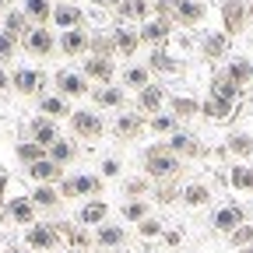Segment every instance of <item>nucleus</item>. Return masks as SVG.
<instances>
[{
	"mask_svg": "<svg viewBox=\"0 0 253 253\" xmlns=\"http://www.w3.org/2000/svg\"><path fill=\"white\" fill-rule=\"evenodd\" d=\"M7 4H11V0H0V11H4V7H7ZM7 11H11V7H7Z\"/></svg>",
	"mask_w": 253,
	"mask_h": 253,
	"instance_id": "bf43d9fd",
	"label": "nucleus"
},
{
	"mask_svg": "<svg viewBox=\"0 0 253 253\" xmlns=\"http://www.w3.org/2000/svg\"><path fill=\"white\" fill-rule=\"evenodd\" d=\"M60 53L63 56H88V46H91V32L84 28H71V32H60Z\"/></svg>",
	"mask_w": 253,
	"mask_h": 253,
	"instance_id": "ddd939ff",
	"label": "nucleus"
},
{
	"mask_svg": "<svg viewBox=\"0 0 253 253\" xmlns=\"http://www.w3.org/2000/svg\"><path fill=\"white\" fill-rule=\"evenodd\" d=\"M243 28H246V4L243 0H225V4H221V32L232 39Z\"/></svg>",
	"mask_w": 253,
	"mask_h": 253,
	"instance_id": "f8f14e48",
	"label": "nucleus"
},
{
	"mask_svg": "<svg viewBox=\"0 0 253 253\" xmlns=\"http://www.w3.org/2000/svg\"><path fill=\"white\" fill-rule=\"evenodd\" d=\"M144 176L151 179V183H172V179H179V172H183V158H176L169 148H166V141L162 144H151V148H144Z\"/></svg>",
	"mask_w": 253,
	"mask_h": 253,
	"instance_id": "f257e3e1",
	"label": "nucleus"
},
{
	"mask_svg": "<svg viewBox=\"0 0 253 253\" xmlns=\"http://www.w3.org/2000/svg\"><path fill=\"white\" fill-rule=\"evenodd\" d=\"M166 148L176 155V158H204L208 148L201 144L197 134H190V130H176L172 137H166Z\"/></svg>",
	"mask_w": 253,
	"mask_h": 253,
	"instance_id": "423d86ee",
	"label": "nucleus"
},
{
	"mask_svg": "<svg viewBox=\"0 0 253 253\" xmlns=\"http://www.w3.org/2000/svg\"><path fill=\"white\" fill-rule=\"evenodd\" d=\"M151 190H155L151 179H148V176H137V179H126V183H123V197H126V201H141L144 194H151Z\"/></svg>",
	"mask_w": 253,
	"mask_h": 253,
	"instance_id": "de8ad7c7",
	"label": "nucleus"
},
{
	"mask_svg": "<svg viewBox=\"0 0 253 253\" xmlns=\"http://www.w3.org/2000/svg\"><path fill=\"white\" fill-rule=\"evenodd\" d=\"M134 232H137L141 239H162V236H166V225H162V218H158V214H148L144 221H137V225H134Z\"/></svg>",
	"mask_w": 253,
	"mask_h": 253,
	"instance_id": "a18cd8bd",
	"label": "nucleus"
},
{
	"mask_svg": "<svg viewBox=\"0 0 253 253\" xmlns=\"http://www.w3.org/2000/svg\"><path fill=\"white\" fill-rule=\"evenodd\" d=\"M53 84H56V95H63V99H81V95H91V81L81 71H71V67L56 71Z\"/></svg>",
	"mask_w": 253,
	"mask_h": 253,
	"instance_id": "20e7f679",
	"label": "nucleus"
},
{
	"mask_svg": "<svg viewBox=\"0 0 253 253\" xmlns=\"http://www.w3.org/2000/svg\"><path fill=\"white\" fill-rule=\"evenodd\" d=\"M28 134H32V141H36V144H42V148L49 151V144H53V141H60V126H56V120L36 116V120L28 123Z\"/></svg>",
	"mask_w": 253,
	"mask_h": 253,
	"instance_id": "412c9836",
	"label": "nucleus"
},
{
	"mask_svg": "<svg viewBox=\"0 0 253 253\" xmlns=\"http://www.w3.org/2000/svg\"><path fill=\"white\" fill-rule=\"evenodd\" d=\"M60 197L63 201H91V197H99L102 194V176H91V172H71V176H63L60 179Z\"/></svg>",
	"mask_w": 253,
	"mask_h": 253,
	"instance_id": "f03ea898",
	"label": "nucleus"
},
{
	"mask_svg": "<svg viewBox=\"0 0 253 253\" xmlns=\"http://www.w3.org/2000/svg\"><path fill=\"white\" fill-rule=\"evenodd\" d=\"M56 4H67V0H56Z\"/></svg>",
	"mask_w": 253,
	"mask_h": 253,
	"instance_id": "69168bd1",
	"label": "nucleus"
},
{
	"mask_svg": "<svg viewBox=\"0 0 253 253\" xmlns=\"http://www.w3.org/2000/svg\"><path fill=\"white\" fill-rule=\"evenodd\" d=\"M120 81H123V88H134V91L148 88V84H151L148 63H130V67H123V71H120Z\"/></svg>",
	"mask_w": 253,
	"mask_h": 253,
	"instance_id": "cd10ccee",
	"label": "nucleus"
},
{
	"mask_svg": "<svg viewBox=\"0 0 253 253\" xmlns=\"http://www.w3.org/2000/svg\"><path fill=\"white\" fill-rule=\"evenodd\" d=\"M42 71H32V67H18L14 74H11V84H14V91H21V95H39V88H42Z\"/></svg>",
	"mask_w": 253,
	"mask_h": 253,
	"instance_id": "393cba45",
	"label": "nucleus"
},
{
	"mask_svg": "<svg viewBox=\"0 0 253 253\" xmlns=\"http://www.w3.org/2000/svg\"><path fill=\"white\" fill-rule=\"evenodd\" d=\"M179 201H183L186 208H204V204L211 201V186H208V183H186V186L179 190Z\"/></svg>",
	"mask_w": 253,
	"mask_h": 253,
	"instance_id": "f704fd0d",
	"label": "nucleus"
},
{
	"mask_svg": "<svg viewBox=\"0 0 253 253\" xmlns=\"http://www.w3.org/2000/svg\"><path fill=\"white\" fill-rule=\"evenodd\" d=\"M67 253H84V250H67Z\"/></svg>",
	"mask_w": 253,
	"mask_h": 253,
	"instance_id": "e2e57ef3",
	"label": "nucleus"
},
{
	"mask_svg": "<svg viewBox=\"0 0 253 253\" xmlns=\"http://www.w3.org/2000/svg\"><path fill=\"white\" fill-rule=\"evenodd\" d=\"M225 151L236 155V158H250V155H253V137H250L246 130H232L229 141H225Z\"/></svg>",
	"mask_w": 253,
	"mask_h": 253,
	"instance_id": "ea45409f",
	"label": "nucleus"
},
{
	"mask_svg": "<svg viewBox=\"0 0 253 253\" xmlns=\"http://www.w3.org/2000/svg\"><path fill=\"white\" fill-rule=\"evenodd\" d=\"M14 155H18V162H25V166H36V162H42V158L49 155L42 144H36V141H25V144H18L14 148Z\"/></svg>",
	"mask_w": 253,
	"mask_h": 253,
	"instance_id": "c03bdc74",
	"label": "nucleus"
},
{
	"mask_svg": "<svg viewBox=\"0 0 253 253\" xmlns=\"http://www.w3.org/2000/svg\"><path fill=\"white\" fill-rule=\"evenodd\" d=\"M201 56L204 60H225L229 56V36H225V32H204Z\"/></svg>",
	"mask_w": 253,
	"mask_h": 253,
	"instance_id": "b1692460",
	"label": "nucleus"
},
{
	"mask_svg": "<svg viewBox=\"0 0 253 253\" xmlns=\"http://www.w3.org/2000/svg\"><path fill=\"white\" fill-rule=\"evenodd\" d=\"M169 102V95H166V84H158V81H151L148 88H141L137 91V113L141 116H158V113H162V106Z\"/></svg>",
	"mask_w": 253,
	"mask_h": 253,
	"instance_id": "0eeeda50",
	"label": "nucleus"
},
{
	"mask_svg": "<svg viewBox=\"0 0 253 253\" xmlns=\"http://www.w3.org/2000/svg\"><path fill=\"white\" fill-rule=\"evenodd\" d=\"M56 232H60V239L71 243V250H84V253H88V246L95 243V236H91L88 229H78V225H71V221H60Z\"/></svg>",
	"mask_w": 253,
	"mask_h": 253,
	"instance_id": "bb28decb",
	"label": "nucleus"
},
{
	"mask_svg": "<svg viewBox=\"0 0 253 253\" xmlns=\"http://www.w3.org/2000/svg\"><path fill=\"white\" fill-rule=\"evenodd\" d=\"M4 32H11L14 39H25L28 32H32L28 14H25V11H7V14H4Z\"/></svg>",
	"mask_w": 253,
	"mask_h": 253,
	"instance_id": "37998d69",
	"label": "nucleus"
},
{
	"mask_svg": "<svg viewBox=\"0 0 253 253\" xmlns=\"http://www.w3.org/2000/svg\"><path fill=\"white\" fill-rule=\"evenodd\" d=\"M144 130H148V120H144L141 113H123V116H116V123H113V134H116L120 141H137Z\"/></svg>",
	"mask_w": 253,
	"mask_h": 253,
	"instance_id": "4468645a",
	"label": "nucleus"
},
{
	"mask_svg": "<svg viewBox=\"0 0 253 253\" xmlns=\"http://www.w3.org/2000/svg\"><path fill=\"white\" fill-rule=\"evenodd\" d=\"M229 246H232V250H246V246H253V221L239 225V229L229 236Z\"/></svg>",
	"mask_w": 253,
	"mask_h": 253,
	"instance_id": "09e8293b",
	"label": "nucleus"
},
{
	"mask_svg": "<svg viewBox=\"0 0 253 253\" xmlns=\"http://www.w3.org/2000/svg\"><path fill=\"white\" fill-rule=\"evenodd\" d=\"M120 214H123V221H144L148 214H151V204L148 201H123V208H120Z\"/></svg>",
	"mask_w": 253,
	"mask_h": 253,
	"instance_id": "49530a36",
	"label": "nucleus"
},
{
	"mask_svg": "<svg viewBox=\"0 0 253 253\" xmlns=\"http://www.w3.org/2000/svg\"><path fill=\"white\" fill-rule=\"evenodd\" d=\"M106 179H113V176H120V158H102V169H99Z\"/></svg>",
	"mask_w": 253,
	"mask_h": 253,
	"instance_id": "603ef678",
	"label": "nucleus"
},
{
	"mask_svg": "<svg viewBox=\"0 0 253 253\" xmlns=\"http://www.w3.org/2000/svg\"><path fill=\"white\" fill-rule=\"evenodd\" d=\"M81 74H84L88 81H95V84H113V78H116V63H113L109 56H84Z\"/></svg>",
	"mask_w": 253,
	"mask_h": 253,
	"instance_id": "9d476101",
	"label": "nucleus"
},
{
	"mask_svg": "<svg viewBox=\"0 0 253 253\" xmlns=\"http://www.w3.org/2000/svg\"><path fill=\"white\" fill-rule=\"evenodd\" d=\"M116 253H130V250H116Z\"/></svg>",
	"mask_w": 253,
	"mask_h": 253,
	"instance_id": "0e129e2a",
	"label": "nucleus"
},
{
	"mask_svg": "<svg viewBox=\"0 0 253 253\" xmlns=\"http://www.w3.org/2000/svg\"><path fill=\"white\" fill-rule=\"evenodd\" d=\"M120 21H148L151 18V0H123L116 7Z\"/></svg>",
	"mask_w": 253,
	"mask_h": 253,
	"instance_id": "2f4dec72",
	"label": "nucleus"
},
{
	"mask_svg": "<svg viewBox=\"0 0 253 253\" xmlns=\"http://www.w3.org/2000/svg\"><path fill=\"white\" fill-rule=\"evenodd\" d=\"M32 204H36L39 211H56L63 204V197H60L56 186H36L32 190Z\"/></svg>",
	"mask_w": 253,
	"mask_h": 253,
	"instance_id": "e433bc0d",
	"label": "nucleus"
},
{
	"mask_svg": "<svg viewBox=\"0 0 253 253\" xmlns=\"http://www.w3.org/2000/svg\"><path fill=\"white\" fill-rule=\"evenodd\" d=\"M21 11L28 14V21H36V25H49L53 21V4L49 0H25Z\"/></svg>",
	"mask_w": 253,
	"mask_h": 253,
	"instance_id": "79ce46f5",
	"label": "nucleus"
},
{
	"mask_svg": "<svg viewBox=\"0 0 253 253\" xmlns=\"http://www.w3.org/2000/svg\"><path fill=\"white\" fill-rule=\"evenodd\" d=\"M201 116L211 120V123H229L236 116V102H225V99H214V95H208V99L201 102Z\"/></svg>",
	"mask_w": 253,
	"mask_h": 253,
	"instance_id": "6ab92c4d",
	"label": "nucleus"
},
{
	"mask_svg": "<svg viewBox=\"0 0 253 253\" xmlns=\"http://www.w3.org/2000/svg\"><path fill=\"white\" fill-rule=\"evenodd\" d=\"M204 18H208V4H201V0H172V25L194 28Z\"/></svg>",
	"mask_w": 253,
	"mask_h": 253,
	"instance_id": "1a4fd4ad",
	"label": "nucleus"
},
{
	"mask_svg": "<svg viewBox=\"0 0 253 253\" xmlns=\"http://www.w3.org/2000/svg\"><path fill=\"white\" fill-rule=\"evenodd\" d=\"M91 4H99V7H109V11H116L123 0H91Z\"/></svg>",
	"mask_w": 253,
	"mask_h": 253,
	"instance_id": "5fc2aeb1",
	"label": "nucleus"
},
{
	"mask_svg": "<svg viewBox=\"0 0 253 253\" xmlns=\"http://www.w3.org/2000/svg\"><path fill=\"white\" fill-rule=\"evenodd\" d=\"M53 25L71 32V28H84V11L78 4H56L53 7Z\"/></svg>",
	"mask_w": 253,
	"mask_h": 253,
	"instance_id": "5701e85b",
	"label": "nucleus"
},
{
	"mask_svg": "<svg viewBox=\"0 0 253 253\" xmlns=\"http://www.w3.org/2000/svg\"><path fill=\"white\" fill-rule=\"evenodd\" d=\"M14 49H18V39L11 36V32L0 28V60H11V56H14Z\"/></svg>",
	"mask_w": 253,
	"mask_h": 253,
	"instance_id": "8fccbe9b",
	"label": "nucleus"
},
{
	"mask_svg": "<svg viewBox=\"0 0 253 253\" xmlns=\"http://www.w3.org/2000/svg\"><path fill=\"white\" fill-rule=\"evenodd\" d=\"M91 102L99 109H123L126 106V88L123 84H99V88H91Z\"/></svg>",
	"mask_w": 253,
	"mask_h": 253,
	"instance_id": "2eb2a0df",
	"label": "nucleus"
},
{
	"mask_svg": "<svg viewBox=\"0 0 253 253\" xmlns=\"http://www.w3.org/2000/svg\"><path fill=\"white\" fill-rule=\"evenodd\" d=\"M236 253H253V246H246V250H236Z\"/></svg>",
	"mask_w": 253,
	"mask_h": 253,
	"instance_id": "052dcab7",
	"label": "nucleus"
},
{
	"mask_svg": "<svg viewBox=\"0 0 253 253\" xmlns=\"http://www.w3.org/2000/svg\"><path fill=\"white\" fill-rule=\"evenodd\" d=\"M225 179H229L232 190H239V194H253V166H232Z\"/></svg>",
	"mask_w": 253,
	"mask_h": 253,
	"instance_id": "4c0bfd02",
	"label": "nucleus"
},
{
	"mask_svg": "<svg viewBox=\"0 0 253 253\" xmlns=\"http://www.w3.org/2000/svg\"><path fill=\"white\" fill-rule=\"evenodd\" d=\"M88 56H116V42H113V32H91V46Z\"/></svg>",
	"mask_w": 253,
	"mask_h": 253,
	"instance_id": "a19ab883",
	"label": "nucleus"
},
{
	"mask_svg": "<svg viewBox=\"0 0 253 253\" xmlns=\"http://www.w3.org/2000/svg\"><path fill=\"white\" fill-rule=\"evenodd\" d=\"M172 36V21H162V18H148L144 25H141V42H166Z\"/></svg>",
	"mask_w": 253,
	"mask_h": 253,
	"instance_id": "c85d7f7f",
	"label": "nucleus"
},
{
	"mask_svg": "<svg viewBox=\"0 0 253 253\" xmlns=\"http://www.w3.org/2000/svg\"><path fill=\"white\" fill-rule=\"evenodd\" d=\"M126 236H130V232H126L123 225H116V221H106V225L95 229V246H102V250H123Z\"/></svg>",
	"mask_w": 253,
	"mask_h": 253,
	"instance_id": "aec40b11",
	"label": "nucleus"
},
{
	"mask_svg": "<svg viewBox=\"0 0 253 253\" xmlns=\"http://www.w3.org/2000/svg\"><path fill=\"white\" fill-rule=\"evenodd\" d=\"M25 49L32 53V56H49L53 49H56V39H53V32L46 28V25H36L25 36Z\"/></svg>",
	"mask_w": 253,
	"mask_h": 253,
	"instance_id": "dca6fc26",
	"label": "nucleus"
},
{
	"mask_svg": "<svg viewBox=\"0 0 253 253\" xmlns=\"http://www.w3.org/2000/svg\"><path fill=\"white\" fill-rule=\"evenodd\" d=\"M239 225H246V208H243V204H225V208H218V211L211 214V229H214V232L232 236Z\"/></svg>",
	"mask_w": 253,
	"mask_h": 253,
	"instance_id": "6e6552de",
	"label": "nucleus"
},
{
	"mask_svg": "<svg viewBox=\"0 0 253 253\" xmlns=\"http://www.w3.org/2000/svg\"><path fill=\"white\" fill-rule=\"evenodd\" d=\"M148 71L151 74H162V78H172V74H183V60L166 53V49H155L148 56Z\"/></svg>",
	"mask_w": 253,
	"mask_h": 253,
	"instance_id": "f3484780",
	"label": "nucleus"
},
{
	"mask_svg": "<svg viewBox=\"0 0 253 253\" xmlns=\"http://www.w3.org/2000/svg\"><path fill=\"white\" fill-rule=\"evenodd\" d=\"M113 42H116V53L120 56H134L137 46H141V32H130V28H113Z\"/></svg>",
	"mask_w": 253,
	"mask_h": 253,
	"instance_id": "c9c22d12",
	"label": "nucleus"
},
{
	"mask_svg": "<svg viewBox=\"0 0 253 253\" xmlns=\"http://www.w3.org/2000/svg\"><path fill=\"white\" fill-rule=\"evenodd\" d=\"M7 84H11V78H7V74H0V88H7Z\"/></svg>",
	"mask_w": 253,
	"mask_h": 253,
	"instance_id": "13d9d810",
	"label": "nucleus"
},
{
	"mask_svg": "<svg viewBox=\"0 0 253 253\" xmlns=\"http://www.w3.org/2000/svg\"><path fill=\"white\" fill-rule=\"evenodd\" d=\"M148 130L158 134V137H172L179 130V120L172 113H158V116H148Z\"/></svg>",
	"mask_w": 253,
	"mask_h": 253,
	"instance_id": "58836bf2",
	"label": "nucleus"
},
{
	"mask_svg": "<svg viewBox=\"0 0 253 253\" xmlns=\"http://www.w3.org/2000/svg\"><path fill=\"white\" fill-rule=\"evenodd\" d=\"M36 204H32V197H18V201H7V214L18 221V225H36Z\"/></svg>",
	"mask_w": 253,
	"mask_h": 253,
	"instance_id": "72a5a7b5",
	"label": "nucleus"
},
{
	"mask_svg": "<svg viewBox=\"0 0 253 253\" xmlns=\"http://www.w3.org/2000/svg\"><path fill=\"white\" fill-rule=\"evenodd\" d=\"M246 21H253V0L246 4Z\"/></svg>",
	"mask_w": 253,
	"mask_h": 253,
	"instance_id": "4d7b16f0",
	"label": "nucleus"
},
{
	"mask_svg": "<svg viewBox=\"0 0 253 253\" xmlns=\"http://www.w3.org/2000/svg\"><path fill=\"white\" fill-rule=\"evenodd\" d=\"M7 253H25V250H7Z\"/></svg>",
	"mask_w": 253,
	"mask_h": 253,
	"instance_id": "680f3d73",
	"label": "nucleus"
},
{
	"mask_svg": "<svg viewBox=\"0 0 253 253\" xmlns=\"http://www.w3.org/2000/svg\"><path fill=\"white\" fill-rule=\"evenodd\" d=\"M211 95H214V99H225V102H239L243 99V88L225 74V67H221V71L211 74Z\"/></svg>",
	"mask_w": 253,
	"mask_h": 253,
	"instance_id": "a211bd4d",
	"label": "nucleus"
},
{
	"mask_svg": "<svg viewBox=\"0 0 253 253\" xmlns=\"http://www.w3.org/2000/svg\"><path fill=\"white\" fill-rule=\"evenodd\" d=\"M67 123H71L74 141H99L106 134V123H102V116L95 109H74Z\"/></svg>",
	"mask_w": 253,
	"mask_h": 253,
	"instance_id": "7ed1b4c3",
	"label": "nucleus"
},
{
	"mask_svg": "<svg viewBox=\"0 0 253 253\" xmlns=\"http://www.w3.org/2000/svg\"><path fill=\"white\" fill-rule=\"evenodd\" d=\"M49 158H53L60 169H67L71 162H78V144H74V137H60V141H53V144H49Z\"/></svg>",
	"mask_w": 253,
	"mask_h": 253,
	"instance_id": "c756f323",
	"label": "nucleus"
},
{
	"mask_svg": "<svg viewBox=\"0 0 253 253\" xmlns=\"http://www.w3.org/2000/svg\"><path fill=\"white\" fill-rule=\"evenodd\" d=\"M151 18L172 21V0H151Z\"/></svg>",
	"mask_w": 253,
	"mask_h": 253,
	"instance_id": "3c124183",
	"label": "nucleus"
},
{
	"mask_svg": "<svg viewBox=\"0 0 253 253\" xmlns=\"http://www.w3.org/2000/svg\"><path fill=\"white\" fill-rule=\"evenodd\" d=\"M25 243H28V250H36V253H49V250L60 246V232H56V225H49V221H36V225H28Z\"/></svg>",
	"mask_w": 253,
	"mask_h": 253,
	"instance_id": "39448f33",
	"label": "nucleus"
},
{
	"mask_svg": "<svg viewBox=\"0 0 253 253\" xmlns=\"http://www.w3.org/2000/svg\"><path fill=\"white\" fill-rule=\"evenodd\" d=\"M4 197H7V172L0 169V201H4Z\"/></svg>",
	"mask_w": 253,
	"mask_h": 253,
	"instance_id": "6e6d98bb",
	"label": "nucleus"
},
{
	"mask_svg": "<svg viewBox=\"0 0 253 253\" xmlns=\"http://www.w3.org/2000/svg\"><path fill=\"white\" fill-rule=\"evenodd\" d=\"M71 106H67V99L63 95H39V116H46V120H63L67 116L71 120Z\"/></svg>",
	"mask_w": 253,
	"mask_h": 253,
	"instance_id": "a878e982",
	"label": "nucleus"
},
{
	"mask_svg": "<svg viewBox=\"0 0 253 253\" xmlns=\"http://www.w3.org/2000/svg\"><path fill=\"white\" fill-rule=\"evenodd\" d=\"M162 239H166L169 246H179V243H183V236H179V232H169V229H166V236H162Z\"/></svg>",
	"mask_w": 253,
	"mask_h": 253,
	"instance_id": "864d4df0",
	"label": "nucleus"
},
{
	"mask_svg": "<svg viewBox=\"0 0 253 253\" xmlns=\"http://www.w3.org/2000/svg\"><path fill=\"white\" fill-rule=\"evenodd\" d=\"M225 74H229V78H232V81L246 91V88L253 84V63H250L246 56H232V60L225 63Z\"/></svg>",
	"mask_w": 253,
	"mask_h": 253,
	"instance_id": "7c9ffc66",
	"label": "nucleus"
},
{
	"mask_svg": "<svg viewBox=\"0 0 253 253\" xmlns=\"http://www.w3.org/2000/svg\"><path fill=\"white\" fill-rule=\"evenodd\" d=\"M28 176L36 179L39 186H60V179H63V169L53 162V158L46 155L42 162H36V166H28Z\"/></svg>",
	"mask_w": 253,
	"mask_h": 253,
	"instance_id": "4be33fe9",
	"label": "nucleus"
},
{
	"mask_svg": "<svg viewBox=\"0 0 253 253\" xmlns=\"http://www.w3.org/2000/svg\"><path fill=\"white\" fill-rule=\"evenodd\" d=\"M106 221H109V204L102 197H91L78 208V225H84V229H99Z\"/></svg>",
	"mask_w": 253,
	"mask_h": 253,
	"instance_id": "9b49d317",
	"label": "nucleus"
},
{
	"mask_svg": "<svg viewBox=\"0 0 253 253\" xmlns=\"http://www.w3.org/2000/svg\"><path fill=\"white\" fill-rule=\"evenodd\" d=\"M169 113L176 120H190V116H201V99H194V95H172V99L166 102Z\"/></svg>",
	"mask_w": 253,
	"mask_h": 253,
	"instance_id": "473e14b6",
	"label": "nucleus"
}]
</instances>
